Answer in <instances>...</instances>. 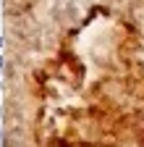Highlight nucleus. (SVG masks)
I'll return each instance as SVG.
<instances>
[{"label":"nucleus","instance_id":"nucleus-1","mask_svg":"<svg viewBox=\"0 0 144 147\" xmlns=\"http://www.w3.org/2000/svg\"><path fill=\"white\" fill-rule=\"evenodd\" d=\"M0 47H3V37H0Z\"/></svg>","mask_w":144,"mask_h":147},{"label":"nucleus","instance_id":"nucleus-2","mask_svg":"<svg viewBox=\"0 0 144 147\" xmlns=\"http://www.w3.org/2000/svg\"><path fill=\"white\" fill-rule=\"evenodd\" d=\"M0 68H3V58H0Z\"/></svg>","mask_w":144,"mask_h":147}]
</instances>
